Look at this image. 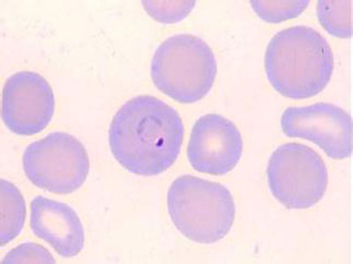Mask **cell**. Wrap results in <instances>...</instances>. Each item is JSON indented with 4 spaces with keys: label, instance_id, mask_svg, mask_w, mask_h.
Wrapping results in <instances>:
<instances>
[{
    "label": "cell",
    "instance_id": "cell-2",
    "mask_svg": "<svg viewBox=\"0 0 353 264\" xmlns=\"http://www.w3.org/2000/svg\"><path fill=\"white\" fill-rule=\"evenodd\" d=\"M265 72L277 93L292 100L310 99L332 78L334 56L325 37L310 27L280 31L268 44Z\"/></svg>",
    "mask_w": 353,
    "mask_h": 264
},
{
    "label": "cell",
    "instance_id": "cell-7",
    "mask_svg": "<svg viewBox=\"0 0 353 264\" xmlns=\"http://www.w3.org/2000/svg\"><path fill=\"white\" fill-rule=\"evenodd\" d=\"M55 111L52 87L42 75L19 72L6 81L2 93V120L19 136H34L46 130Z\"/></svg>",
    "mask_w": 353,
    "mask_h": 264
},
{
    "label": "cell",
    "instance_id": "cell-13",
    "mask_svg": "<svg viewBox=\"0 0 353 264\" xmlns=\"http://www.w3.org/2000/svg\"><path fill=\"white\" fill-rule=\"evenodd\" d=\"M307 0L287 1H251L257 16L268 23H281L299 16L309 6Z\"/></svg>",
    "mask_w": 353,
    "mask_h": 264
},
{
    "label": "cell",
    "instance_id": "cell-10",
    "mask_svg": "<svg viewBox=\"0 0 353 264\" xmlns=\"http://www.w3.org/2000/svg\"><path fill=\"white\" fill-rule=\"evenodd\" d=\"M30 228L34 235L64 258L77 256L83 250V223L68 204L42 196L34 197L30 204Z\"/></svg>",
    "mask_w": 353,
    "mask_h": 264
},
{
    "label": "cell",
    "instance_id": "cell-9",
    "mask_svg": "<svg viewBox=\"0 0 353 264\" xmlns=\"http://www.w3.org/2000/svg\"><path fill=\"white\" fill-rule=\"evenodd\" d=\"M241 131L231 120L219 114L201 116L192 129L188 159L195 171L225 175L241 159Z\"/></svg>",
    "mask_w": 353,
    "mask_h": 264
},
{
    "label": "cell",
    "instance_id": "cell-8",
    "mask_svg": "<svg viewBox=\"0 0 353 264\" xmlns=\"http://www.w3.org/2000/svg\"><path fill=\"white\" fill-rule=\"evenodd\" d=\"M280 122L285 136L311 141L331 159L351 156L352 118L339 106L319 102L290 107L283 111Z\"/></svg>",
    "mask_w": 353,
    "mask_h": 264
},
{
    "label": "cell",
    "instance_id": "cell-6",
    "mask_svg": "<svg viewBox=\"0 0 353 264\" xmlns=\"http://www.w3.org/2000/svg\"><path fill=\"white\" fill-rule=\"evenodd\" d=\"M267 178L271 194L288 210L314 206L323 199L329 184L323 158L298 143L283 144L271 154Z\"/></svg>",
    "mask_w": 353,
    "mask_h": 264
},
{
    "label": "cell",
    "instance_id": "cell-11",
    "mask_svg": "<svg viewBox=\"0 0 353 264\" xmlns=\"http://www.w3.org/2000/svg\"><path fill=\"white\" fill-rule=\"evenodd\" d=\"M24 197L14 184L2 179L0 196V245L10 243L20 235L26 220Z\"/></svg>",
    "mask_w": 353,
    "mask_h": 264
},
{
    "label": "cell",
    "instance_id": "cell-1",
    "mask_svg": "<svg viewBox=\"0 0 353 264\" xmlns=\"http://www.w3.org/2000/svg\"><path fill=\"white\" fill-rule=\"evenodd\" d=\"M184 131L181 116L172 106L153 96L134 97L110 122V152L132 174L159 175L178 160Z\"/></svg>",
    "mask_w": 353,
    "mask_h": 264
},
{
    "label": "cell",
    "instance_id": "cell-14",
    "mask_svg": "<svg viewBox=\"0 0 353 264\" xmlns=\"http://www.w3.org/2000/svg\"><path fill=\"white\" fill-rule=\"evenodd\" d=\"M195 1H143L148 14L161 23L172 24L187 18L194 8Z\"/></svg>",
    "mask_w": 353,
    "mask_h": 264
},
{
    "label": "cell",
    "instance_id": "cell-5",
    "mask_svg": "<svg viewBox=\"0 0 353 264\" xmlns=\"http://www.w3.org/2000/svg\"><path fill=\"white\" fill-rule=\"evenodd\" d=\"M90 158L83 143L66 132L54 131L25 149L22 168L28 181L48 192L69 195L86 182Z\"/></svg>",
    "mask_w": 353,
    "mask_h": 264
},
{
    "label": "cell",
    "instance_id": "cell-12",
    "mask_svg": "<svg viewBox=\"0 0 353 264\" xmlns=\"http://www.w3.org/2000/svg\"><path fill=\"white\" fill-rule=\"evenodd\" d=\"M317 17L330 36L337 38H351L352 0H321L317 3Z\"/></svg>",
    "mask_w": 353,
    "mask_h": 264
},
{
    "label": "cell",
    "instance_id": "cell-15",
    "mask_svg": "<svg viewBox=\"0 0 353 264\" xmlns=\"http://www.w3.org/2000/svg\"><path fill=\"white\" fill-rule=\"evenodd\" d=\"M52 254L46 248L34 242L19 245L6 254L2 263H55Z\"/></svg>",
    "mask_w": 353,
    "mask_h": 264
},
{
    "label": "cell",
    "instance_id": "cell-3",
    "mask_svg": "<svg viewBox=\"0 0 353 264\" xmlns=\"http://www.w3.org/2000/svg\"><path fill=\"white\" fill-rule=\"evenodd\" d=\"M170 218L188 240L213 244L229 234L235 204L228 188L193 175L176 178L167 194Z\"/></svg>",
    "mask_w": 353,
    "mask_h": 264
},
{
    "label": "cell",
    "instance_id": "cell-4",
    "mask_svg": "<svg viewBox=\"0 0 353 264\" xmlns=\"http://www.w3.org/2000/svg\"><path fill=\"white\" fill-rule=\"evenodd\" d=\"M154 86L175 102L193 104L215 83L217 64L210 47L200 37L179 34L160 44L150 66Z\"/></svg>",
    "mask_w": 353,
    "mask_h": 264
}]
</instances>
